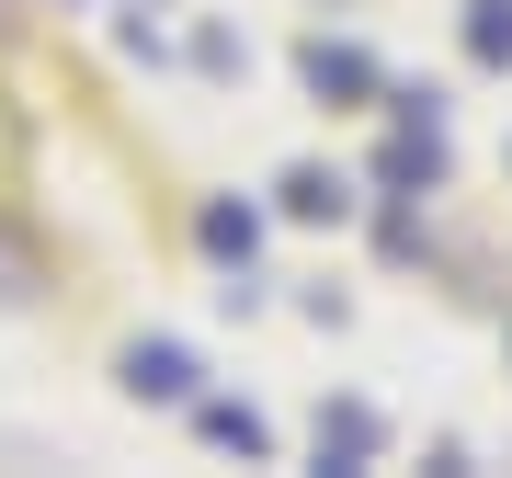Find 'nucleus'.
Returning a JSON list of instances; mask_svg holds the SVG:
<instances>
[{"mask_svg": "<svg viewBox=\"0 0 512 478\" xmlns=\"http://www.w3.org/2000/svg\"><path fill=\"white\" fill-rule=\"evenodd\" d=\"M308 80H319L330 103H365V92H376V69H365V46H308Z\"/></svg>", "mask_w": 512, "mask_h": 478, "instance_id": "nucleus-1", "label": "nucleus"}, {"mask_svg": "<svg viewBox=\"0 0 512 478\" xmlns=\"http://www.w3.org/2000/svg\"><path fill=\"white\" fill-rule=\"evenodd\" d=\"M126 387H137V399H194V365H183V353H171V342H137Z\"/></svg>", "mask_w": 512, "mask_h": 478, "instance_id": "nucleus-2", "label": "nucleus"}, {"mask_svg": "<svg viewBox=\"0 0 512 478\" xmlns=\"http://www.w3.org/2000/svg\"><path fill=\"white\" fill-rule=\"evenodd\" d=\"M467 57L478 69H512V0H478L467 12Z\"/></svg>", "mask_w": 512, "mask_h": 478, "instance_id": "nucleus-3", "label": "nucleus"}, {"mask_svg": "<svg viewBox=\"0 0 512 478\" xmlns=\"http://www.w3.org/2000/svg\"><path fill=\"white\" fill-rule=\"evenodd\" d=\"M285 217H342V183L330 171H285Z\"/></svg>", "mask_w": 512, "mask_h": 478, "instance_id": "nucleus-4", "label": "nucleus"}, {"mask_svg": "<svg viewBox=\"0 0 512 478\" xmlns=\"http://www.w3.org/2000/svg\"><path fill=\"white\" fill-rule=\"evenodd\" d=\"M205 433H217V444H239V456H262V444H274V433L251 422V410H205Z\"/></svg>", "mask_w": 512, "mask_h": 478, "instance_id": "nucleus-5", "label": "nucleus"}, {"mask_svg": "<svg viewBox=\"0 0 512 478\" xmlns=\"http://www.w3.org/2000/svg\"><path fill=\"white\" fill-rule=\"evenodd\" d=\"M365 444H376V422H365V410H342V422H319V456H365Z\"/></svg>", "mask_w": 512, "mask_h": 478, "instance_id": "nucleus-6", "label": "nucleus"}]
</instances>
